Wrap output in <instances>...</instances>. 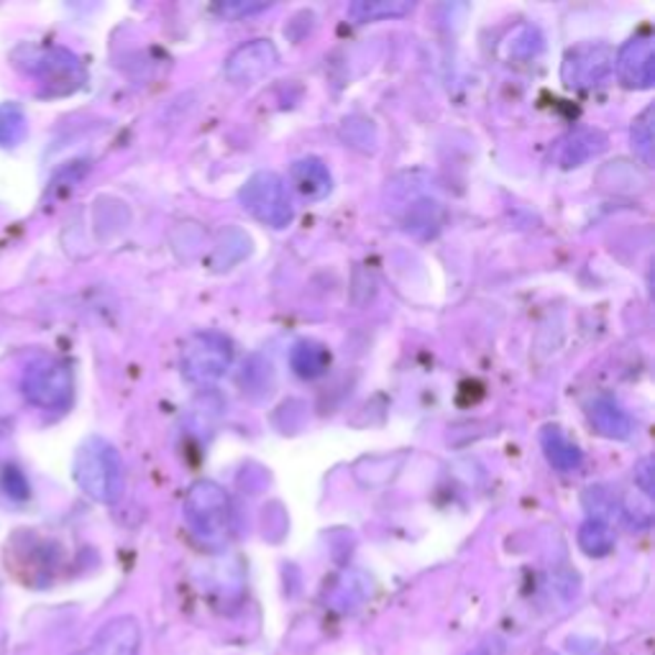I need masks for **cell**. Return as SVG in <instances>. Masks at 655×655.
Returning <instances> with one entry per match:
<instances>
[{
	"mask_svg": "<svg viewBox=\"0 0 655 655\" xmlns=\"http://www.w3.org/2000/svg\"><path fill=\"white\" fill-rule=\"evenodd\" d=\"M469 655H502V648H500V645L484 643V645H479V648L474 653H469Z\"/></svg>",
	"mask_w": 655,
	"mask_h": 655,
	"instance_id": "484cf974",
	"label": "cell"
},
{
	"mask_svg": "<svg viewBox=\"0 0 655 655\" xmlns=\"http://www.w3.org/2000/svg\"><path fill=\"white\" fill-rule=\"evenodd\" d=\"M21 392L34 408L49 412L68 410L74 395L72 371L68 364L54 356H39L23 369Z\"/></svg>",
	"mask_w": 655,
	"mask_h": 655,
	"instance_id": "3957f363",
	"label": "cell"
},
{
	"mask_svg": "<svg viewBox=\"0 0 655 655\" xmlns=\"http://www.w3.org/2000/svg\"><path fill=\"white\" fill-rule=\"evenodd\" d=\"M242 205L256 221L272 228H287L295 218V205L289 201L285 180L275 172H256L242 187Z\"/></svg>",
	"mask_w": 655,
	"mask_h": 655,
	"instance_id": "5b68a950",
	"label": "cell"
},
{
	"mask_svg": "<svg viewBox=\"0 0 655 655\" xmlns=\"http://www.w3.org/2000/svg\"><path fill=\"white\" fill-rule=\"evenodd\" d=\"M612 70H615V52H612V47L602 44V41H586V44L569 49L566 57H563L561 78L569 88L584 90L607 80Z\"/></svg>",
	"mask_w": 655,
	"mask_h": 655,
	"instance_id": "52a82bcc",
	"label": "cell"
},
{
	"mask_svg": "<svg viewBox=\"0 0 655 655\" xmlns=\"http://www.w3.org/2000/svg\"><path fill=\"white\" fill-rule=\"evenodd\" d=\"M72 477L90 500L115 504L123 494V461L113 443L93 436L80 446L72 461Z\"/></svg>",
	"mask_w": 655,
	"mask_h": 655,
	"instance_id": "6da1fadb",
	"label": "cell"
},
{
	"mask_svg": "<svg viewBox=\"0 0 655 655\" xmlns=\"http://www.w3.org/2000/svg\"><path fill=\"white\" fill-rule=\"evenodd\" d=\"M289 367L297 377L318 379L330 367V351L318 341H297L289 351Z\"/></svg>",
	"mask_w": 655,
	"mask_h": 655,
	"instance_id": "9a60e30c",
	"label": "cell"
},
{
	"mask_svg": "<svg viewBox=\"0 0 655 655\" xmlns=\"http://www.w3.org/2000/svg\"><path fill=\"white\" fill-rule=\"evenodd\" d=\"M13 64L19 70L44 80L47 85H62V90H72L82 80V68L78 57L60 47L23 44L13 52Z\"/></svg>",
	"mask_w": 655,
	"mask_h": 655,
	"instance_id": "8992f818",
	"label": "cell"
},
{
	"mask_svg": "<svg viewBox=\"0 0 655 655\" xmlns=\"http://www.w3.org/2000/svg\"><path fill=\"white\" fill-rule=\"evenodd\" d=\"M589 420H592V426L600 430L602 436L615 438V441H627L635 430L633 418H630L615 400H610V397H596V400L589 405Z\"/></svg>",
	"mask_w": 655,
	"mask_h": 655,
	"instance_id": "7c38bea8",
	"label": "cell"
},
{
	"mask_svg": "<svg viewBox=\"0 0 655 655\" xmlns=\"http://www.w3.org/2000/svg\"><path fill=\"white\" fill-rule=\"evenodd\" d=\"M182 375L193 385H215L228 375L234 364V346L226 336L205 330V334L190 336L182 346Z\"/></svg>",
	"mask_w": 655,
	"mask_h": 655,
	"instance_id": "277c9868",
	"label": "cell"
},
{
	"mask_svg": "<svg viewBox=\"0 0 655 655\" xmlns=\"http://www.w3.org/2000/svg\"><path fill=\"white\" fill-rule=\"evenodd\" d=\"M185 522L207 545H223L234 533V508L226 489L215 482H197L185 497Z\"/></svg>",
	"mask_w": 655,
	"mask_h": 655,
	"instance_id": "7a4b0ae2",
	"label": "cell"
},
{
	"mask_svg": "<svg viewBox=\"0 0 655 655\" xmlns=\"http://www.w3.org/2000/svg\"><path fill=\"white\" fill-rule=\"evenodd\" d=\"M141 627L134 617H115L95 635L85 651L74 655H139Z\"/></svg>",
	"mask_w": 655,
	"mask_h": 655,
	"instance_id": "30bf717a",
	"label": "cell"
},
{
	"mask_svg": "<svg viewBox=\"0 0 655 655\" xmlns=\"http://www.w3.org/2000/svg\"><path fill=\"white\" fill-rule=\"evenodd\" d=\"M341 139L346 144L361 149V152H369L377 144V129L367 119H346L341 126Z\"/></svg>",
	"mask_w": 655,
	"mask_h": 655,
	"instance_id": "44dd1931",
	"label": "cell"
},
{
	"mask_svg": "<svg viewBox=\"0 0 655 655\" xmlns=\"http://www.w3.org/2000/svg\"><path fill=\"white\" fill-rule=\"evenodd\" d=\"M246 254H248V236L238 228H228V231H223L221 242H218V246H215L213 264L218 269H228L231 264L242 262Z\"/></svg>",
	"mask_w": 655,
	"mask_h": 655,
	"instance_id": "ffe728a7",
	"label": "cell"
},
{
	"mask_svg": "<svg viewBox=\"0 0 655 655\" xmlns=\"http://www.w3.org/2000/svg\"><path fill=\"white\" fill-rule=\"evenodd\" d=\"M633 149L645 164L653 162V108L633 123Z\"/></svg>",
	"mask_w": 655,
	"mask_h": 655,
	"instance_id": "7402d4cb",
	"label": "cell"
},
{
	"mask_svg": "<svg viewBox=\"0 0 655 655\" xmlns=\"http://www.w3.org/2000/svg\"><path fill=\"white\" fill-rule=\"evenodd\" d=\"M541 443H543L545 459H549V463L555 471H561V474H571V471L582 469L584 453L579 451V446L574 441H569L559 428H545L541 433Z\"/></svg>",
	"mask_w": 655,
	"mask_h": 655,
	"instance_id": "4fadbf2b",
	"label": "cell"
},
{
	"mask_svg": "<svg viewBox=\"0 0 655 655\" xmlns=\"http://www.w3.org/2000/svg\"><path fill=\"white\" fill-rule=\"evenodd\" d=\"M262 8H267V6H248V3H246V6H223V8H221V11H223V13H228V16H231V13H248V11H262Z\"/></svg>",
	"mask_w": 655,
	"mask_h": 655,
	"instance_id": "d4e9b609",
	"label": "cell"
},
{
	"mask_svg": "<svg viewBox=\"0 0 655 655\" xmlns=\"http://www.w3.org/2000/svg\"><path fill=\"white\" fill-rule=\"evenodd\" d=\"M277 47L267 39H254L228 57L223 72L234 85H254V82L267 78L277 68Z\"/></svg>",
	"mask_w": 655,
	"mask_h": 655,
	"instance_id": "ba28073f",
	"label": "cell"
},
{
	"mask_svg": "<svg viewBox=\"0 0 655 655\" xmlns=\"http://www.w3.org/2000/svg\"><path fill=\"white\" fill-rule=\"evenodd\" d=\"M29 134L27 113L19 103H0V146H19Z\"/></svg>",
	"mask_w": 655,
	"mask_h": 655,
	"instance_id": "ac0fdd59",
	"label": "cell"
},
{
	"mask_svg": "<svg viewBox=\"0 0 655 655\" xmlns=\"http://www.w3.org/2000/svg\"><path fill=\"white\" fill-rule=\"evenodd\" d=\"M579 545H582L586 555H596L600 559V555H607L615 549V533H612V528L602 518H592L579 528Z\"/></svg>",
	"mask_w": 655,
	"mask_h": 655,
	"instance_id": "e0dca14e",
	"label": "cell"
},
{
	"mask_svg": "<svg viewBox=\"0 0 655 655\" xmlns=\"http://www.w3.org/2000/svg\"><path fill=\"white\" fill-rule=\"evenodd\" d=\"M412 3H405V0H359L348 8V16L354 21L367 23V21H379V19H397V16H405L412 11Z\"/></svg>",
	"mask_w": 655,
	"mask_h": 655,
	"instance_id": "2e32d148",
	"label": "cell"
},
{
	"mask_svg": "<svg viewBox=\"0 0 655 655\" xmlns=\"http://www.w3.org/2000/svg\"><path fill=\"white\" fill-rule=\"evenodd\" d=\"M617 74L622 85L633 90H645L655 80V41L648 29L635 34L617 54Z\"/></svg>",
	"mask_w": 655,
	"mask_h": 655,
	"instance_id": "9c48e42d",
	"label": "cell"
},
{
	"mask_svg": "<svg viewBox=\"0 0 655 655\" xmlns=\"http://www.w3.org/2000/svg\"><path fill=\"white\" fill-rule=\"evenodd\" d=\"M244 392L252 397H264L272 392V385H275V371H272V364L262 356H252L246 361L244 375H242Z\"/></svg>",
	"mask_w": 655,
	"mask_h": 655,
	"instance_id": "d6986e66",
	"label": "cell"
},
{
	"mask_svg": "<svg viewBox=\"0 0 655 655\" xmlns=\"http://www.w3.org/2000/svg\"><path fill=\"white\" fill-rule=\"evenodd\" d=\"M289 182L300 193L305 201H323L334 187V180H330V172L326 162H320L318 156H305V160H297L293 167H289Z\"/></svg>",
	"mask_w": 655,
	"mask_h": 655,
	"instance_id": "8fae6325",
	"label": "cell"
},
{
	"mask_svg": "<svg viewBox=\"0 0 655 655\" xmlns=\"http://www.w3.org/2000/svg\"><path fill=\"white\" fill-rule=\"evenodd\" d=\"M635 482L643 489L645 497H653V461L643 459L635 469Z\"/></svg>",
	"mask_w": 655,
	"mask_h": 655,
	"instance_id": "cb8c5ba5",
	"label": "cell"
},
{
	"mask_svg": "<svg viewBox=\"0 0 655 655\" xmlns=\"http://www.w3.org/2000/svg\"><path fill=\"white\" fill-rule=\"evenodd\" d=\"M0 489H3V492L11 497V500H19V502L29 500V494H31L27 474H23V471L16 469V467L3 469V474H0Z\"/></svg>",
	"mask_w": 655,
	"mask_h": 655,
	"instance_id": "603a6c76",
	"label": "cell"
},
{
	"mask_svg": "<svg viewBox=\"0 0 655 655\" xmlns=\"http://www.w3.org/2000/svg\"><path fill=\"white\" fill-rule=\"evenodd\" d=\"M604 146H607V136H604L602 131L582 129L561 141L559 162L563 167H579V164H584L592 160V156L604 152Z\"/></svg>",
	"mask_w": 655,
	"mask_h": 655,
	"instance_id": "5bb4252c",
	"label": "cell"
}]
</instances>
